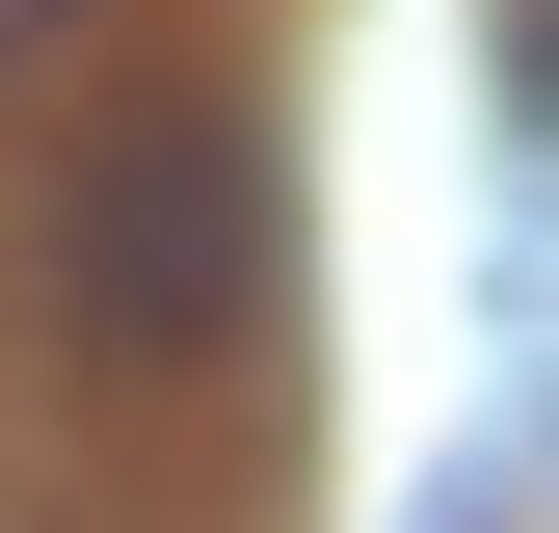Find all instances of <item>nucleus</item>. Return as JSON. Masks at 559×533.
<instances>
[{
	"label": "nucleus",
	"mask_w": 559,
	"mask_h": 533,
	"mask_svg": "<svg viewBox=\"0 0 559 533\" xmlns=\"http://www.w3.org/2000/svg\"><path fill=\"white\" fill-rule=\"evenodd\" d=\"M53 27H81V0H0V81H27V54H53Z\"/></svg>",
	"instance_id": "nucleus-2"
},
{
	"label": "nucleus",
	"mask_w": 559,
	"mask_h": 533,
	"mask_svg": "<svg viewBox=\"0 0 559 533\" xmlns=\"http://www.w3.org/2000/svg\"><path fill=\"white\" fill-rule=\"evenodd\" d=\"M53 320H81V374H214L266 320V133L240 107H107L81 187H53Z\"/></svg>",
	"instance_id": "nucleus-1"
}]
</instances>
